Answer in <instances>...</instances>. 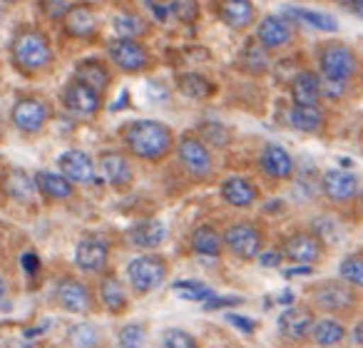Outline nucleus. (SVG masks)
Here are the masks:
<instances>
[{"mask_svg":"<svg viewBox=\"0 0 363 348\" xmlns=\"http://www.w3.org/2000/svg\"><path fill=\"white\" fill-rule=\"evenodd\" d=\"M145 326H140V323H127V326L120 328V333H117V341H120V348H142L145 346Z\"/></svg>","mask_w":363,"mask_h":348,"instance_id":"40","label":"nucleus"},{"mask_svg":"<svg viewBox=\"0 0 363 348\" xmlns=\"http://www.w3.org/2000/svg\"><path fill=\"white\" fill-rule=\"evenodd\" d=\"M217 16L232 30H244L257 21V8L252 0H219Z\"/></svg>","mask_w":363,"mask_h":348,"instance_id":"19","label":"nucleus"},{"mask_svg":"<svg viewBox=\"0 0 363 348\" xmlns=\"http://www.w3.org/2000/svg\"><path fill=\"white\" fill-rule=\"evenodd\" d=\"M6 192L16 202H30L35 197V179H30L26 169H11L6 177Z\"/></svg>","mask_w":363,"mask_h":348,"instance_id":"32","label":"nucleus"},{"mask_svg":"<svg viewBox=\"0 0 363 348\" xmlns=\"http://www.w3.org/2000/svg\"><path fill=\"white\" fill-rule=\"evenodd\" d=\"M70 8H72L70 0H43V3H40L43 16L50 18V21H62Z\"/></svg>","mask_w":363,"mask_h":348,"instance_id":"43","label":"nucleus"},{"mask_svg":"<svg viewBox=\"0 0 363 348\" xmlns=\"http://www.w3.org/2000/svg\"><path fill=\"white\" fill-rule=\"evenodd\" d=\"M169 11L174 13V18L179 23L192 26V23H197V18H199V3L197 0H172Z\"/></svg>","mask_w":363,"mask_h":348,"instance_id":"41","label":"nucleus"},{"mask_svg":"<svg viewBox=\"0 0 363 348\" xmlns=\"http://www.w3.org/2000/svg\"><path fill=\"white\" fill-rule=\"evenodd\" d=\"M169 274V266L162 257L157 254H142V257L132 259L127 264V281L135 288V293H150L157 286H162V281Z\"/></svg>","mask_w":363,"mask_h":348,"instance_id":"4","label":"nucleus"},{"mask_svg":"<svg viewBox=\"0 0 363 348\" xmlns=\"http://www.w3.org/2000/svg\"><path fill=\"white\" fill-rule=\"evenodd\" d=\"M361 202H363V197H361Z\"/></svg>","mask_w":363,"mask_h":348,"instance_id":"53","label":"nucleus"},{"mask_svg":"<svg viewBox=\"0 0 363 348\" xmlns=\"http://www.w3.org/2000/svg\"><path fill=\"white\" fill-rule=\"evenodd\" d=\"M67 346L70 348H100L102 331L92 321H80L67 331Z\"/></svg>","mask_w":363,"mask_h":348,"instance_id":"34","label":"nucleus"},{"mask_svg":"<svg viewBox=\"0 0 363 348\" xmlns=\"http://www.w3.org/2000/svg\"><path fill=\"white\" fill-rule=\"evenodd\" d=\"M202 132V140L207 145H217V147H227L229 145V132L227 127H222L219 122H207V125L199 127Z\"/></svg>","mask_w":363,"mask_h":348,"instance_id":"42","label":"nucleus"},{"mask_svg":"<svg viewBox=\"0 0 363 348\" xmlns=\"http://www.w3.org/2000/svg\"><path fill=\"white\" fill-rule=\"evenodd\" d=\"M284 257L301 266H311L323 257V242L311 232H294L284 242Z\"/></svg>","mask_w":363,"mask_h":348,"instance_id":"11","label":"nucleus"},{"mask_svg":"<svg viewBox=\"0 0 363 348\" xmlns=\"http://www.w3.org/2000/svg\"><path fill=\"white\" fill-rule=\"evenodd\" d=\"M224 244L229 247V252L234 254L237 259L242 262H254L259 259L264 249V234L259 227L249 222H239V224H232V227L224 232Z\"/></svg>","mask_w":363,"mask_h":348,"instance_id":"6","label":"nucleus"},{"mask_svg":"<svg viewBox=\"0 0 363 348\" xmlns=\"http://www.w3.org/2000/svg\"><path fill=\"white\" fill-rule=\"evenodd\" d=\"M351 338H353V343H356V346H363V321H361V323H358V326H356V328H353Z\"/></svg>","mask_w":363,"mask_h":348,"instance_id":"50","label":"nucleus"},{"mask_svg":"<svg viewBox=\"0 0 363 348\" xmlns=\"http://www.w3.org/2000/svg\"><path fill=\"white\" fill-rule=\"evenodd\" d=\"M62 102H65V107L72 112V115L90 117L100 110V92L72 77V80L67 82L65 90H62Z\"/></svg>","mask_w":363,"mask_h":348,"instance_id":"12","label":"nucleus"},{"mask_svg":"<svg viewBox=\"0 0 363 348\" xmlns=\"http://www.w3.org/2000/svg\"><path fill=\"white\" fill-rule=\"evenodd\" d=\"M229 321H232L237 328H242L244 333H254V323H252V321H247L244 316H229Z\"/></svg>","mask_w":363,"mask_h":348,"instance_id":"48","label":"nucleus"},{"mask_svg":"<svg viewBox=\"0 0 363 348\" xmlns=\"http://www.w3.org/2000/svg\"><path fill=\"white\" fill-rule=\"evenodd\" d=\"M100 167L105 179L112 184L115 189H127L135 179V172H132V164L122 152L117 150H107L100 155Z\"/></svg>","mask_w":363,"mask_h":348,"instance_id":"17","label":"nucleus"},{"mask_svg":"<svg viewBox=\"0 0 363 348\" xmlns=\"http://www.w3.org/2000/svg\"><path fill=\"white\" fill-rule=\"evenodd\" d=\"M348 8H351L353 16H358L363 21V0H348Z\"/></svg>","mask_w":363,"mask_h":348,"instance_id":"49","label":"nucleus"},{"mask_svg":"<svg viewBox=\"0 0 363 348\" xmlns=\"http://www.w3.org/2000/svg\"><path fill=\"white\" fill-rule=\"evenodd\" d=\"M232 303H242V298H239V296H229V298H217V296H214L207 306L209 308H219V306H232Z\"/></svg>","mask_w":363,"mask_h":348,"instance_id":"47","label":"nucleus"},{"mask_svg":"<svg viewBox=\"0 0 363 348\" xmlns=\"http://www.w3.org/2000/svg\"><path fill=\"white\" fill-rule=\"evenodd\" d=\"M112 26L120 38H140L147 33V21L137 13H120V16H115Z\"/></svg>","mask_w":363,"mask_h":348,"instance_id":"37","label":"nucleus"},{"mask_svg":"<svg viewBox=\"0 0 363 348\" xmlns=\"http://www.w3.org/2000/svg\"><path fill=\"white\" fill-rule=\"evenodd\" d=\"M289 18H296L301 21L303 26L313 28V30H321V33H336L338 30V23L333 21L331 16L326 13H318V11H308V8H284Z\"/></svg>","mask_w":363,"mask_h":348,"instance_id":"35","label":"nucleus"},{"mask_svg":"<svg viewBox=\"0 0 363 348\" xmlns=\"http://www.w3.org/2000/svg\"><path fill=\"white\" fill-rule=\"evenodd\" d=\"M11 120L23 135H35L50 120V105H48L43 97L35 95H26L13 105L11 110Z\"/></svg>","mask_w":363,"mask_h":348,"instance_id":"7","label":"nucleus"},{"mask_svg":"<svg viewBox=\"0 0 363 348\" xmlns=\"http://www.w3.org/2000/svg\"><path fill=\"white\" fill-rule=\"evenodd\" d=\"M57 167L65 179L72 184H90L95 179V164L82 150H67L57 157Z\"/></svg>","mask_w":363,"mask_h":348,"instance_id":"15","label":"nucleus"},{"mask_svg":"<svg viewBox=\"0 0 363 348\" xmlns=\"http://www.w3.org/2000/svg\"><path fill=\"white\" fill-rule=\"evenodd\" d=\"M289 125L298 132H318L323 127L321 105H291V110H289Z\"/></svg>","mask_w":363,"mask_h":348,"instance_id":"28","label":"nucleus"},{"mask_svg":"<svg viewBox=\"0 0 363 348\" xmlns=\"http://www.w3.org/2000/svg\"><path fill=\"white\" fill-rule=\"evenodd\" d=\"M160 346L162 348H199V343L189 331H182V328H167V331L162 333Z\"/></svg>","mask_w":363,"mask_h":348,"instance_id":"39","label":"nucleus"},{"mask_svg":"<svg viewBox=\"0 0 363 348\" xmlns=\"http://www.w3.org/2000/svg\"><path fill=\"white\" fill-rule=\"evenodd\" d=\"M172 291L179 298H184V301H212V298L217 296L212 288L199 281H177L174 286H172Z\"/></svg>","mask_w":363,"mask_h":348,"instance_id":"38","label":"nucleus"},{"mask_svg":"<svg viewBox=\"0 0 363 348\" xmlns=\"http://www.w3.org/2000/svg\"><path fill=\"white\" fill-rule=\"evenodd\" d=\"M219 194H222V199L229 204V207H237V209L252 207V204L259 199L257 184L247 177H239V174L224 179L222 187H219Z\"/></svg>","mask_w":363,"mask_h":348,"instance_id":"18","label":"nucleus"},{"mask_svg":"<svg viewBox=\"0 0 363 348\" xmlns=\"http://www.w3.org/2000/svg\"><path fill=\"white\" fill-rule=\"evenodd\" d=\"M110 262V244L105 239H97V237H85L77 242L75 247V264L77 269L87 274H97L107 266Z\"/></svg>","mask_w":363,"mask_h":348,"instance_id":"13","label":"nucleus"},{"mask_svg":"<svg viewBox=\"0 0 363 348\" xmlns=\"http://www.w3.org/2000/svg\"><path fill=\"white\" fill-rule=\"evenodd\" d=\"M313 328V313L306 306H291L279 316V333L286 341H303Z\"/></svg>","mask_w":363,"mask_h":348,"instance_id":"16","label":"nucleus"},{"mask_svg":"<svg viewBox=\"0 0 363 348\" xmlns=\"http://www.w3.org/2000/svg\"><path fill=\"white\" fill-rule=\"evenodd\" d=\"M125 145L137 159L160 162L174 147V132L157 120H135L122 132Z\"/></svg>","mask_w":363,"mask_h":348,"instance_id":"1","label":"nucleus"},{"mask_svg":"<svg viewBox=\"0 0 363 348\" xmlns=\"http://www.w3.org/2000/svg\"><path fill=\"white\" fill-rule=\"evenodd\" d=\"M313 303H316L321 311L328 313H348L356 306V291H353L348 284H343L341 279H333V281H321L311 288Z\"/></svg>","mask_w":363,"mask_h":348,"instance_id":"8","label":"nucleus"},{"mask_svg":"<svg viewBox=\"0 0 363 348\" xmlns=\"http://www.w3.org/2000/svg\"><path fill=\"white\" fill-rule=\"evenodd\" d=\"M346 92H348V82L331 80V77H321V97H328V100H341Z\"/></svg>","mask_w":363,"mask_h":348,"instance_id":"44","label":"nucleus"},{"mask_svg":"<svg viewBox=\"0 0 363 348\" xmlns=\"http://www.w3.org/2000/svg\"><path fill=\"white\" fill-rule=\"evenodd\" d=\"M177 87L184 97H192V100H207L214 95V85L209 82V77L199 75V72H182L177 77Z\"/></svg>","mask_w":363,"mask_h":348,"instance_id":"33","label":"nucleus"},{"mask_svg":"<svg viewBox=\"0 0 363 348\" xmlns=\"http://www.w3.org/2000/svg\"><path fill=\"white\" fill-rule=\"evenodd\" d=\"M11 55L21 70L26 72H38L45 70L52 62V47L50 40L43 30L38 28H23L16 33L11 43Z\"/></svg>","mask_w":363,"mask_h":348,"instance_id":"2","label":"nucleus"},{"mask_svg":"<svg viewBox=\"0 0 363 348\" xmlns=\"http://www.w3.org/2000/svg\"><path fill=\"white\" fill-rule=\"evenodd\" d=\"M318 67L321 77L351 82V77L358 72V57L346 43H326L318 47Z\"/></svg>","mask_w":363,"mask_h":348,"instance_id":"3","label":"nucleus"},{"mask_svg":"<svg viewBox=\"0 0 363 348\" xmlns=\"http://www.w3.org/2000/svg\"><path fill=\"white\" fill-rule=\"evenodd\" d=\"M35 189L50 202H67L75 194V184L55 172H38L35 174Z\"/></svg>","mask_w":363,"mask_h":348,"instance_id":"26","label":"nucleus"},{"mask_svg":"<svg viewBox=\"0 0 363 348\" xmlns=\"http://www.w3.org/2000/svg\"><path fill=\"white\" fill-rule=\"evenodd\" d=\"M291 92L294 105H318L321 102V77L311 70H301L291 77Z\"/></svg>","mask_w":363,"mask_h":348,"instance_id":"22","label":"nucleus"},{"mask_svg":"<svg viewBox=\"0 0 363 348\" xmlns=\"http://www.w3.org/2000/svg\"><path fill=\"white\" fill-rule=\"evenodd\" d=\"M259 262H262V266H279V264H281V254H279V252L262 254V259H259Z\"/></svg>","mask_w":363,"mask_h":348,"instance_id":"46","label":"nucleus"},{"mask_svg":"<svg viewBox=\"0 0 363 348\" xmlns=\"http://www.w3.org/2000/svg\"><path fill=\"white\" fill-rule=\"evenodd\" d=\"M100 301L110 313H122L127 308V291L120 279L112 274H107L100 281Z\"/></svg>","mask_w":363,"mask_h":348,"instance_id":"30","label":"nucleus"},{"mask_svg":"<svg viewBox=\"0 0 363 348\" xmlns=\"http://www.w3.org/2000/svg\"><path fill=\"white\" fill-rule=\"evenodd\" d=\"M167 237V227L160 219H142V222L132 224L127 239H130L132 247L137 249H157Z\"/></svg>","mask_w":363,"mask_h":348,"instance_id":"24","label":"nucleus"},{"mask_svg":"<svg viewBox=\"0 0 363 348\" xmlns=\"http://www.w3.org/2000/svg\"><path fill=\"white\" fill-rule=\"evenodd\" d=\"M75 80L85 82L87 87H92V90H97L102 95L110 87L112 72L107 67V62H102L100 57H85V60H80L75 65Z\"/></svg>","mask_w":363,"mask_h":348,"instance_id":"23","label":"nucleus"},{"mask_svg":"<svg viewBox=\"0 0 363 348\" xmlns=\"http://www.w3.org/2000/svg\"><path fill=\"white\" fill-rule=\"evenodd\" d=\"M239 65H242V70H247L249 75H262V72H267L269 65H272L269 47L264 45V43L259 40L257 35L247 38L242 52H239Z\"/></svg>","mask_w":363,"mask_h":348,"instance_id":"27","label":"nucleus"},{"mask_svg":"<svg viewBox=\"0 0 363 348\" xmlns=\"http://www.w3.org/2000/svg\"><path fill=\"white\" fill-rule=\"evenodd\" d=\"M8 301V281L6 276H0V306Z\"/></svg>","mask_w":363,"mask_h":348,"instance_id":"51","label":"nucleus"},{"mask_svg":"<svg viewBox=\"0 0 363 348\" xmlns=\"http://www.w3.org/2000/svg\"><path fill=\"white\" fill-rule=\"evenodd\" d=\"M257 38L269 47V50H281V47H286L289 43L294 40V30H291V26H289L286 18L267 16V18H262V23H259Z\"/></svg>","mask_w":363,"mask_h":348,"instance_id":"21","label":"nucleus"},{"mask_svg":"<svg viewBox=\"0 0 363 348\" xmlns=\"http://www.w3.org/2000/svg\"><path fill=\"white\" fill-rule=\"evenodd\" d=\"M338 279L351 288H363V254H348L338 264Z\"/></svg>","mask_w":363,"mask_h":348,"instance_id":"36","label":"nucleus"},{"mask_svg":"<svg viewBox=\"0 0 363 348\" xmlns=\"http://www.w3.org/2000/svg\"><path fill=\"white\" fill-rule=\"evenodd\" d=\"M177 157H179V164L184 167L189 177L194 179H207L214 172V159L209 145L202 137L194 135H184L177 142Z\"/></svg>","mask_w":363,"mask_h":348,"instance_id":"5","label":"nucleus"},{"mask_svg":"<svg viewBox=\"0 0 363 348\" xmlns=\"http://www.w3.org/2000/svg\"><path fill=\"white\" fill-rule=\"evenodd\" d=\"M259 164L264 167L269 177L274 179H291L294 177V159L281 145H267L259 157Z\"/></svg>","mask_w":363,"mask_h":348,"instance_id":"25","label":"nucleus"},{"mask_svg":"<svg viewBox=\"0 0 363 348\" xmlns=\"http://www.w3.org/2000/svg\"><path fill=\"white\" fill-rule=\"evenodd\" d=\"M62 30L70 38H80V40L95 35L97 16H95V11H92V6H87V3L72 6L70 11L65 13V18H62Z\"/></svg>","mask_w":363,"mask_h":348,"instance_id":"20","label":"nucleus"},{"mask_svg":"<svg viewBox=\"0 0 363 348\" xmlns=\"http://www.w3.org/2000/svg\"><path fill=\"white\" fill-rule=\"evenodd\" d=\"M6 3H11V6H13V3H21V0H6Z\"/></svg>","mask_w":363,"mask_h":348,"instance_id":"52","label":"nucleus"},{"mask_svg":"<svg viewBox=\"0 0 363 348\" xmlns=\"http://www.w3.org/2000/svg\"><path fill=\"white\" fill-rule=\"evenodd\" d=\"M192 249L202 257H219L224 249V234L212 224H202L192 232Z\"/></svg>","mask_w":363,"mask_h":348,"instance_id":"29","label":"nucleus"},{"mask_svg":"<svg viewBox=\"0 0 363 348\" xmlns=\"http://www.w3.org/2000/svg\"><path fill=\"white\" fill-rule=\"evenodd\" d=\"M21 266L26 269L28 274H35L38 269H40V259H38L33 252H28V254H23V257H21Z\"/></svg>","mask_w":363,"mask_h":348,"instance_id":"45","label":"nucleus"},{"mask_svg":"<svg viewBox=\"0 0 363 348\" xmlns=\"http://www.w3.org/2000/svg\"><path fill=\"white\" fill-rule=\"evenodd\" d=\"M313 343L321 348H333L346 338V326L336 318H321V321L313 323L311 328Z\"/></svg>","mask_w":363,"mask_h":348,"instance_id":"31","label":"nucleus"},{"mask_svg":"<svg viewBox=\"0 0 363 348\" xmlns=\"http://www.w3.org/2000/svg\"><path fill=\"white\" fill-rule=\"evenodd\" d=\"M110 60L120 67L122 72H142L150 65V50L135 38H117L107 45Z\"/></svg>","mask_w":363,"mask_h":348,"instance_id":"10","label":"nucleus"},{"mask_svg":"<svg viewBox=\"0 0 363 348\" xmlns=\"http://www.w3.org/2000/svg\"><path fill=\"white\" fill-rule=\"evenodd\" d=\"M321 189L326 194V199H331L336 204H346L358 194V179L351 172L328 169L321 177Z\"/></svg>","mask_w":363,"mask_h":348,"instance_id":"14","label":"nucleus"},{"mask_svg":"<svg viewBox=\"0 0 363 348\" xmlns=\"http://www.w3.org/2000/svg\"><path fill=\"white\" fill-rule=\"evenodd\" d=\"M52 298H55L57 306L67 313H80V316H85V313H92V308H95V298H92L90 288L72 276H62L60 281L55 284Z\"/></svg>","mask_w":363,"mask_h":348,"instance_id":"9","label":"nucleus"}]
</instances>
